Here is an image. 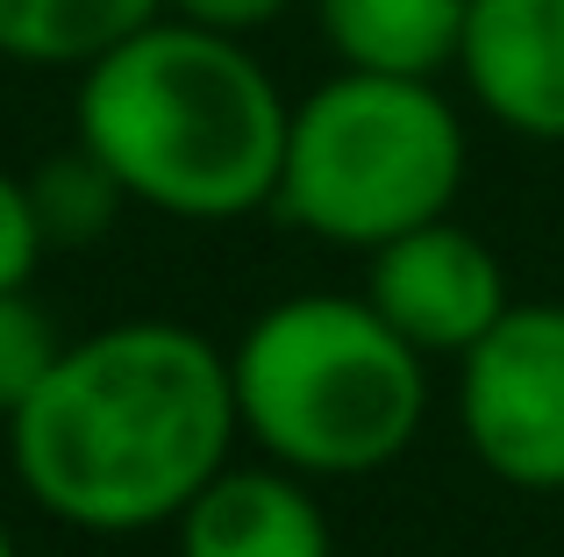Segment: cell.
<instances>
[{
    "instance_id": "1",
    "label": "cell",
    "mask_w": 564,
    "mask_h": 557,
    "mask_svg": "<svg viewBox=\"0 0 564 557\" xmlns=\"http://www.w3.org/2000/svg\"><path fill=\"white\" fill-rule=\"evenodd\" d=\"M236 379L186 321H115L57 350L8 415V465L51 522L86 536L172 529L236 458Z\"/></svg>"
},
{
    "instance_id": "2",
    "label": "cell",
    "mask_w": 564,
    "mask_h": 557,
    "mask_svg": "<svg viewBox=\"0 0 564 557\" xmlns=\"http://www.w3.org/2000/svg\"><path fill=\"white\" fill-rule=\"evenodd\" d=\"M293 100L250 36L158 14L79 72L72 136L122 179L129 208L172 222L272 215Z\"/></svg>"
},
{
    "instance_id": "3",
    "label": "cell",
    "mask_w": 564,
    "mask_h": 557,
    "mask_svg": "<svg viewBox=\"0 0 564 557\" xmlns=\"http://www.w3.org/2000/svg\"><path fill=\"white\" fill-rule=\"evenodd\" d=\"M236 422L301 479L386 472L422 436L429 358L365 293H286L229 350Z\"/></svg>"
},
{
    "instance_id": "4",
    "label": "cell",
    "mask_w": 564,
    "mask_h": 557,
    "mask_svg": "<svg viewBox=\"0 0 564 557\" xmlns=\"http://www.w3.org/2000/svg\"><path fill=\"white\" fill-rule=\"evenodd\" d=\"M465 172V114L436 79L344 65L293 100L272 215L336 251H379L451 215Z\"/></svg>"
},
{
    "instance_id": "5",
    "label": "cell",
    "mask_w": 564,
    "mask_h": 557,
    "mask_svg": "<svg viewBox=\"0 0 564 557\" xmlns=\"http://www.w3.org/2000/svg\"><path fill=\"white\" fill-rule=\"evenodd\" d=\"M457 422L500 487L564 493V301H514L457 358Z\"/></svg>"
},
{
    "instance_id": "6",
    "label": "cell",
    "mask_w": 564,
    "mask_h": 557,
    "mask_svg": "<svg viewBox=\"0 0 564 557\" xmlns=\"http://www.w3.org/2000/svg\"><path fill=\"white\" fill-rule=\"evenodd\" d=\"M365 301L422 358H465L514 307V293L494 243L479 229H465L457 215H436V222L365 251Z\"/></svg>"
},
{
    "instance_id": "7",
    "label": "cell",
    "mask_w": 564,
    "mask_h": 557,
    "mask_svg": "<svg viewBox=\"0 0 564 557\" xmlns=\"http://www.w3.org/2000/svg\"><path fill=\"white\" fill-rule=\"evenodd\" d=\"M451 72L508 136L564 143V0H471Z\"/></svg>"
},
{
    "instance_id": "8",
    "label": "cell",
    "mask_w": 564,
    "mask_h": 557,
    "mask_svg": "<svg viewBox=\"0 0 564 557\" xmlns=\"http://www.w3.org/2000/svg\"><path fill=\"white\" fill-rule=\"evenodd\" d=\"M180 557H336L329 515L293 465H221L172 522Z\"/></svg>"
},
{
    "instance_id": "9",
    "label": "cell",
    "mask_w": 564,
    "mask_h": 557,
    "mask_svg": "<svg viewBox=\"0 0 564 557\" xmlns=\"http://www.w3.org/2000/svg\"><path fill=\"white\" fill-rule=\"evenodd\" d=\"M465 8L471 0H315V22L336 65L436 79L457 65Z\"/></svg>"
},
{
    "instance_id": "10",
    "label": "cell",
    "mask_w": 564,
    "mask_h": 557,
    "mask_svg": "<svg viewBox=\"0 0 564 557\" xmlns=\"http://www.w3.org/2000/svg\"><path fill=\"white\" fill-rule=\"evenodd\" d=\"M158 14L165 0H0V57L29 72H86Z\"/></svg>"
},
{
    "instance_id": "11",
    "label": "cell",
    "mask_w": 564,
    "mask_h": 557,
    "mask_svg": "<svg viewBox=\"0 0 564 557\" xmlns=\"http://www.w3.org/2000/svg\"><path fill=\"white\" fill-rule=\"evenodd\" d=\"M29 200H36V222H43V243H51V251H94L129 208L122 179H115L79 136H72V151L43 157V165L29 172Z\"/></svg>"
},
{
    "instance_id": "12",
    "label": "cell",
    "mask_w": 564,
    "mask_h": 557,
    "mask_svg": "<svg viewBox=\"0 0 564 557\" xmlns=\"http://www.w3.org/2000/svg\"><path fill=\"white\" fill-rule=\"evenodd\" d=\"M57 350H65V336H57V321L43 315L36 293L29 286L0 293V422L43 386V372L57 364Z\"/></svg>"
},
{
    "instance_id": "13",
    "label": "cell",
    "mask_w": 564,
    "mask_h": 557,
    "mask_svg": "<svg viewBox=\"0 0 564 557\" xmlns=\"http://www.w3.org/2000/svg\"><path fill=\"white\" fill-rule=\"evenodd\" d=\"M43 222H36V200H29V179H14V172H0V293L29 286L43 265Z\"/></svg>"
},
{
    "instance_id": "14",
    "label": "cell",
    "mask_w": 564,
    "mask_h": 557,
    "mask_svg": "<svg viewBox=\"0 0 564 557\" xmlns=\"http://www.w3.org/2000/svg\"><path fill=\"white\" fill-rule=\"evenodd\" d=\"M293 0H165V14L180 22H200V29H221V36H258L286 14Z\"/></svg>"
},
{
    "instance_id": "15",
    "label": "cell",
    "mask_w": 564,
    "mask_h": 557,
    "mask_svg": "<svg viewBox=\"0 0 564 557\" xmlns=\"http://www.w3.org/2000/svg\"><path fill=\"white\" fill-rule=\"evenodd\" d=\"M0 557H22V550H14V529H8V522H0Z\"/></svg>"
}]
</instances>
